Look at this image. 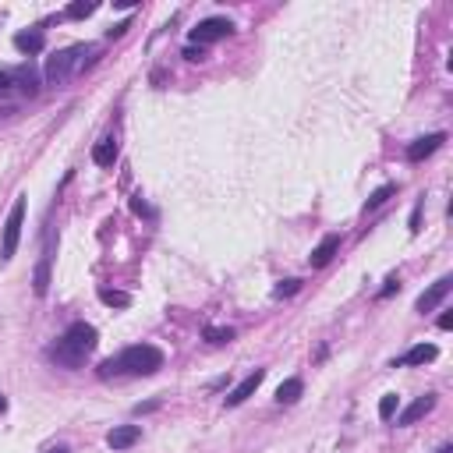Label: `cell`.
Here are the masks:
<instances>
[{"instance_id":"cell-1","label":"cell","mask_w":453,"mask_h":453,"mask_svg":"<svg viewBox=\"0 0 453 453\" xmlns=\"http://www.w3.org/2000/svg\"><path fill=\"white\" fill-rule=\"evenodd\" d=\"M163 369V350L152 343H135L117 350L114 357H107L96 369L100 379H121V376H156Z\"/></svg>"},{"instance_id":"cell-2","label":"cell","mask_w":453,"mask_h":453,"mask_svg":"<svg viewBox=\"0 0 453 453\" xmlns=\"http://www.w3.org/2000/svg\"><path fill=\"white\" fill-rule=\"evenodd\" d=\"M100 343V329L93 322H71L67 333L46 350V357L53 361L57 369H81L85 354H93Z\"/></svg>"},{"instance_id":"cell-3","label":"cell","mask_w":453,"mask_h":453,"mask_svg":"<svg viewBox=\"0 0 453 453\" xmlns=\"http://www.w3.org/2000/svg\"><path fill=\"white\" fill-rule=\"evenodd\" d=\"M93 53H96V46H88V43H78V46H67V50L53 53L46 60V85H60L71 74L85 71L88 64H93Z\"/></svg>"},{"instance_id":"cell-4","label":"cell","mask_w":453,"mask_h":453,"mask_svg":"<svg viewBox=\"0 0 453 453\" xmlns=\"http://www.w3.org/2000/svg\"><path fill=\"white\" fill-rule=\"evenodd\" d=\"M25 206H29V195H18L8 209V220H4V237H0V262H11L15 251H18V241H22V227H25Z\"/></svg>"},{"instance_id":"cell-5","label":"cell","mask_w":453,"mask_h":453,"mask_svg":"<svg viewBox=\"0 0 453 453\" xmlns=\"http://www.w3.org/2000/svg\"><path fill=\"white\" fill-rule=\"evenodd\" d=\"M227 36H234V22H230V18H202V22L188 32L192 46H209V43H220V39H227Z\"/></svg>"},{"instance_id":"cell-6","label":"cell","mask_w":453,"mask_h":453,"mask_svg":"<svg viewBox=\"0 0 453 453\" xmlns=\"http://www.w3.org/2000/svg\"><path fill=\"white\" fill-rule=\"evenodd\" d=\"M262 379H265V369H255L251 376H244V379H241V383L230 390V397H227L223 404H227V407H241V404H244V400H248V397H251V393L262 386Z\"/></svg>"},{"instance_id":"cell-7","label":"cell","mask_w":453,"mask_h":453,"mask_svg":"<svg viewBox=\"0 0 453 453\" xmlns=\"http://www.w3.org/2000/svg\"><path fill=\"white\" fill-rule=\"evenodd\" d=\"M435 357H439V347H435V343H414L404 357H397V361H393V369H397V365L418 369V365H428V361H435Z\"/></svg>"},{"instance_id":"cell-8","label":"cell","mask_w":453,"mask_h":453,"mask_svg":"<svg viewBox=\"0 0 453 453\" xmlns=\"http://www.w3.org/2000/svg\"><path fill=\"white\" fill-rule=\"evenodd\" d=\"M442 142H446V131H432V135H425V138H414V142L407 145V159H411V163H421V159L432 156Z\"/></svg>"},{"instance_id":"cell-9","label":"cell","mask_w":453,"mask_h":453,"mask_svg":"<svg viewBox=\"0 0 453 453\" xmlns=\"http://www.w3.org/2000/svg\"><path fill=\"white\" fill-rule=\"evenodd\" d=\"M435 393H425V397H418L414 404H407L400 414H397V425H414V421H421L425 414H432V407H435Z\"/></svg>"},{"instance_id":"cell-10","label":"cell","mask_w":453,"mask_h":453,"mask_svg":"<svg viewBox=\"0 0 453 453\" xmlns=\"http://www.w3.org/2000/svg\"><path fill=\"white\" fill-rule=\"evenodd\" d=\"M336 251H340V234H326V237H322V241L312 248V255H308L312 269H322V265H329Z\"/></svg>"},{"instance_id":"cell-11","label":"cell","mask_w":453,"mask_h":453,"mask_svg":"<svg viewBox=\"0 0 453 453\" xmlns=\"http://www.w3.org/2000/svg\"><path fill=\"white\" fill-rule=\"evenodd\" d=\"M449 291H453V280H449V277H442V280H435V284H432V287H428V291H425L418 301H414V308L425 315V312H432V308H435V305H439V301H442Z\"/></svg>"},{"instance_id":"cell-12","label":"cell","mask_w":453,"mask_h":453,"mask_svg":"<svg viewBox=\"0 0 453 453\" xmlns=\"http://www.w3.org/2000/svg\"><path fill=\"white\" fill-rule=\"evenodd\" d=\"M138 439H142V428H138V425H117V428L107 432V446H110V449H128V446H135Z\"/></svg>"},{"instance_id":"cell-13","label":"cell","mask_w":453,"mask_h":453,"mask_svg":"<svg viewBox=\"0 0 453 453\" xmlns=\"http://www.w3.org/2000/svg\"><path fill=\"white\" fill-rule=\"evenodd\" d=\"M50 244L53 241H46V251H43V258H39V265H36V277H32V287H36V294L39 298H46V291H50Z\"/></svg>"},{"instance_id":"cell-14","label":"cell","mask_w":453,"mask_h":453,"mask_svg":"<svg viewBox=\"0 0 453 453\" xmlns=\"http://www.w3.org/2000/svg\"><path fill=\"white\" fill-rule=\"evenodd\" d=\"M43 46H46L43 29H32V32H18L15 36V50H22V53H43Z\"/></svg>"},{"instance_id":"cell-15","label":"cell","mask_w":453,"mask_h":453,"mask_svg":"<svg viewBox=\"0 0 453 453\" xmlns=\"http://www.w3.org/2000/svg\"><path fill=\"white\" fill-rule=\"evenodd\" d=\"M93 163L96 166H114L117 163V138H100L93 145Z\"/></svg>"},{"instance_id":"cell-16","label":"cell","mask_w":453,"mask_h":453,"mask_svg":"<svg viewBox=\"0 0 453 453\" xmlns=\"http://www.w3.org/2000/svg\"><path fill=\"white\" fill-rule=\"evenodd\" d=\"M301 393H305V383L294 376V379H284L280 386H277V400L280 404H294V400H301Z\"/></svg>"},{"instance_id":"cell-17","label":"cell","mask_w":453,"mask_h":453,"mask_svg":"<svg viewBox=\"0 0 453 453\" xmlns=\"http://www.w3.org/2000/svg\"><path fill=\"white\" fill-rule=\"evenodd\" d=\"M397 195V185H383V188H376L372 195H369V202H365V213H376L386 199H393Z\"/></svg>"},{"instance_id":"cell-18","label":"cell","mask_w":453,"mask_h":453,"mask_svg":"<svg viewBox=\"0 0 453 453\" xmlns=\"http://www.w3.org/2000/svg\"><path fill=\"white\" fill-rule=\"evenodd\" d=\"M100 301H103V305H110V308H128V305H131V294H124V291H110V287H100Z\"/></svg>"},{"instance_id":"cell-19","label":"cell","mask_w":453,"mask_h":453,"mask_svg":"<svg viewBox=\"0 0 453 453\" xmlns=\"http://www.w3.org/2000/svg\"><path fill=\"white\" fill-rule=\"evenodd\" d=\"M202 336H206L209 343H230V340H234V329H230V326H227V329H223V326H206Z\"/></svg>"},{"instance_id":"cell-20","label":"cell","mask_w":453,"mask_h":453,"mask_svg":"<svg viewBox=\"0 0 453 453\" xmlns=\"http://www.w3.org/2000/svg\"><path fill=\"white\" fill-rule=\"evenodd\" d=\"M397 411H400V397H397V393H386V397L379 400V418H383V421H390Z\"/></svg>"},{"instance_id":"cell-21","label":"cell","mask_w":453,"mask_h":453,"mask_svg":"<svg viewBox=\"0 0 453 453\" xmlns=\"http://www.w3.org/2000/svg\"><path fill=\"white\" fill-rule=\"evenodd\" d=\"M301 291V280H280L277 287H273V298L280 301V298H291V294H298Z\"/></svg>"},{"instance_id":"cell-22","label":"cell","mask_w":453,"mask_h":453,"mask_svg":"<svg viewBox=\"0 0 453 453\" xmlns=\"http://www.w3.org/2000/svg\"><path fill=\"white\" fill-rule=\"evenodd\" d=\"M96 8H100V4H85V0H78V4H71V8H67V18H88Z\"/></svg>"},{"instance_id":"cell-23","label":"cell","mask_w":453,"mask_h":453,"mask_svg":"<svg viewBox=\"0 0 453 453\" xmlns=\"http://www.w3.org/2000/svg\"><path fill=\"white\" fill-rule=\"evenodd\" d=\"M180 57H185V60H192V64H202L209 53H206V46H192V43H188V46H185V53H180Z\"/></svg>"},{"instance_id":"cell-24","label":"cell","mask_w":453,"mask_h":453,"mask_svg":"<svg viewBox=\"0 0 453 453\" xmlns=\"http://www.w3.org/2000/svg\"><path fill=\"white\" fill-rule=\"evenodd\" d=\"M131 209H135L138 216H145V220H152V216H156V213H152V209L142 202V195H135V199H131Z\"/></svg>"},{"instance_id":"cell-25","label":"cell","mask_w":453,"mask_h":453,"mask_svg":"<svg viewBox=\"0 0 453 453\" xmlns=\"http://www.w3.org/2000/svg\"><path fill=\"white\" fill-rule=\"evenodd\" d=\"M393 291H400V280H397V277H390V280H386V287L379 291V301H386V298H390Z\"/></svg>"},{"instance_id":"cell-26","label":"cell","mask_w":453,"mask_h":453,"mask_svg":"<svg viewBox=\"0 0 453 453\" xmlns=\"http://www.w3.org/2000/svg\"><path fill=\"white\" fill-rule=\"evenodd\" d=\"M131 29V22H121V25H114V29H107V39H117V36H124Z\"/></svg>"},{"instance_id":"cell-27","label":"cell","mask_w":453,"mask_h":453,"mask_svg":"<svg viewBox=\"0 0 453 453\" xmlns=\"http://www.w3.org/2000/svg\"><path fill=\"white\" fill-rule=\"evenodd\" d=\"M418 223H421V202H418L414 213H411V234H418Z\"/></svg>"},{"instance_id":"cell-28","label":"cell","mask_w":453,"mask_h":453,"mask_svg":"<svg viewBox=\"0 0 453 453\" xmlns=\"http://www.w3.org/2000/svg\"><path fill=\"white\" fill-rule=\"evenodd\" d=\"M159 407V400H149V404H135V414H149V411H156Z\"/></svg>"},{"instance_id":"cell-29","label":"cell","mask_w":453,"mask_h":453,"mask_svg":"<svg viewBox=\"0 0 453 453\" xmlns=\"http://www.w3.org/2000/svg\"><path fill=\"white\" fill-rule=\"evenodd\" d=\"M439 329H453V315H449V312L439 315Z\"/></svg>"},{"instance_id":"cell-30","label":"cell","mask_w":453,"mask_h":453,"mask_svg":"<svg viewBox=\"0 0 453 453\" xmlns=\"http://www.w3.org/2000/svg\"><path fill=\"white\" fill-rule=\"evenodd\" d=\"M4 411H8V397H4V393H0V414H4Z\"/></svg>"},{"instance_id":"cell-31","label":"cell","mask_w":453,"mask_h":453,"mask_svg":"<svg viewBox=\"0 0 453 453\" xmlns=\"http://www.w3.org/2000/svg\"><path fill=\"white\" fill-rule=\"evenodd\" d=\"M435 453H453V446H449V442H446V446H439V449H435Z\"/></svg>"},{"instance_id":"cell-32","label":"cell","mask_w":453,"mask_h":453,"mask_svg":"<svg viewBox=\"0 0 453 453\" xmlns=\"http://www.w3.org/2000/svg\"><path fill=\"white\" fill-rule=\"evenodd\" d=\"M46 453H71L67 446H57V449H46Z\"/></svg>"}]
</instances>
